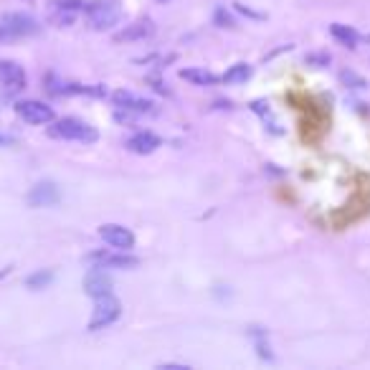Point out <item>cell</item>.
<instances>
[{
  "label": "cell",
  "mask_w": 370,
  "mask_h": 370,
  "mask_svg": "<svg viewBox=\"0 0 370 370\" xmlns=\"http://www.w3.org/2000/svg\"><path fill=\"white\" fill-rule=\"evenodd\" d=\"M49 135L56 137V140H74V143H97V137L99 132L94 130L92 125H86L82 119H74V117H64L59 122H53L49 127Z\"/></svg>",
  "instance_id": "1"
},
{
  "label": "cell",
  "mask_w": 370,
  "mask_h": 370,
  "mask_svg": "<svg viewBox=\"0 0 370 370\" xmlns=\"http://www.w3.org/2000/svg\"><path fill=\"white\" fill-rule=\"evenodd\" d=\"M86 21L94 31H110L122 21V8L117 0H94L86 5Z\"/></svg>",
  "instance_id": "2"
},
{
  "label": "cell",
  "mask_w": 370,
  "mask_h": 370,
  "mask_svg": "<svg viewBox=\"0 0 370 370\" xmlns=\"http://www.w3.org/2000/svg\"><path fill=\"white\" fill-rule=\"evenodd\" d=\"M38 31H41V25L36 23L31 16H25V13H5V16L0 18V41L36 36Z\"/></svg>",
  "instance_id": "3"
},
{
  "label": "cell",
  "mask_w": 370,
  "mask_h": 370,
  "mask_svg": "<svg viewBox=\"0 0 370 370\" xmlns=\"http://www.w3.org/2000/svg\"><path fill=\"white\" fill-rule=\"evenodd\" d=\"M119 314H122V304H119L117 297H112V292H110V295L97 297V302H94V312H92V322H89V330L110 328Z\"/></svg>",
  "instance_id": "4"
},
{
  "label": "cell",
  "mask_w": 370,
  "mask_h": 370,
  "mask_svg": "<svg viewBox=\"0 0 370 370\" xmlns=\"http://www.w3.org/2000/svg\"><path fill=\"white\" fill-rule=\"evenodd\" d=\"M16 114L23 119V122H28V125H51V122H53V110L46 107L43 101H36V99L18 101Z\"/></svg>",
  "instance_id": "5"
},
{
  "label": "cell",
  "mask_w": 370,
  "mask_h": 370,
  "mask_svg": "<svg viewBox=\"0 0 370 370\" xmlns=\"http://www.w3.org/2000/svg\"><path fill=\"white\" fill-rule=\"evenodd\" d=\"M0 89L13 97L25 89V71L16 61H0Z\"/></svg>",
  "instance_id": "6"
},
{
  "label": "cell",
  "mask_w": 370,
  "mask_h": 370,
  "mask_svg": "<svg viewBox=\"0 0 370 370\" xmlns=\"http://www.w3.org/2000/svg\"><path fill=\"white\" fill-rule=\"evenodd\" d=\"M82 5H84L82 0H53L49 10V21L53 25H59V28H66L79 18Z\"/></svg>",
  "instance_id": "7"
},
{
  "label": "cell",
  "mask_w": 370,
  "mask_h": 370,
  "mask_svg": "<svg viewBox=\"0 0 370 370\" xmlns=\"http://www.w3.org/2000/svg\"><path fill=\"white\" fill-rule=\"evenodd\" d=\"M86 261H89V264H97V267H101V269H112V267H117V269H135V267H140V259H137V256L112 254V251L86 254Z\"/></svg>",
  "instance_id": "8"
},
{
  "label": "cell",
  "mask_w": 370,
  "mask_h": 370,
  "mask_svg": "<svg viewBox=\"0 0 370 370\" xmlns=\"http://www.w3.org/2000/svg\"><path fill=\"white\" fill-rule=\"evenodd\" d=\"M99 236L104 238V244H110L112 249H122V251H127V249L135 246V236H132V231L125 226H119V223H104V226L99 228Z\"/></svg>",
  "instance_id": "9"
},
{
  "label": "cell",
  "mask_w": 370,
  "mask_h": 370,
  "mask_svg": "<svg viewBox=\"0 0 370 370\" xmlns=\"http://www.w3.org/2000/svg\"><path fill=\"white\" fill-rule=\"evenodd\" d=\"M61 201V193L56 183H38L36 188H31V193H28V206H34V208H46V206H53V203Z\"/></svg>",
  "instance_id": "10"
},
{
  "label": "cell",
  "mask_w": 370,
  "mask_h": 370,
  "mask_svg": "<svg viewBox=\"0 0 370 370\" xmlns=\"http://www.w3.org/2000/svg\"><path fill=\"white\" fill-rule=\"evenodd\" d=\"M84 292L89 297H101V295H110L112 292V277L101 267H94L89 274L84 277Z\"/></svg>",
  "instance_id": "11"
},
{
  "label": "cell",
  "mask_w": 370,
  "mask_h": 370,
  "mask_svg": "<svg viewBox=\"0 0 370 370\" xmlns=\"http://www.w3.org/2000/svg\"><path fill=\"white\" fill-rule=\"evenodd\" d=\"M155 34V25H152L150 18H140L135 23L125 25V31H119L114 36V41H145V38H150Z\"/></svg>",
  "instance_id": "12"
},
{
  "label": "cell",
  "mask_w": 370,
  "mask_h": 370,
  "mask_svg": "<svg viewBox=\"0 0 370 370\" xmlns=\"http://www.w3.org/2000/svg\"><path fill=\"white\" fill-rule=\"evenodd\" d=\"M112 101L117 104L119 110L135 112V114H145V112L155 110V104H152V101L140 99V97H135V94H130V92H114L112 94Z\"/></svg>",
  "instance_id": "13"
},
{
  "label": "cell",
  "mask_w": 370,
  "mask_h": 370,
  "mask_svg": "<svg viewBox=\"0 0 370 370\" xmlns=\"http://www.w3.org/2000/svg\"><path fill=\"white\" fill-rule=\"evenodd\" d=\"M160 145L162 140L158 135H152V132H137L135 137L127 140V150L135 152V155H150V152H155Z\"/></svg>",
  "instance_id": "14"
},
{
  "label": "cell",
  "mask_w": 370,
  "mask_h": 370,
  "mask_svg": "<svg viewBox=\"0 0 370 370\" xmlns=\"http://www.w3.org/2000/svg\"><path fill=\"white\" fill-rule=\"evenodd\" d=\"M180 79L190 82V84H198V86H210L219 82V76L206 71V69H180Z\"/></svg>",
  "instance_id": "15"
},
{
  "label": "cell",
  "mask_w": 370,
  "mask_h": 370,
  "mask_svg": "<svg viewBox=\"0 0 370 370\" xmlns=\"http://www.w3.org/2000/svg\"><path fill=\"white\" fill-rule=\"evenodd\" d=\"M330 34L335 36L343 46H347V49H355V43H358V34H355L353 28H347V25H343V23L330 25Z\"/></svg>",
  "instance_id": "16"
},
{
  "label": "cell",
  "mask_w": 370,
  "mask_h": 370,
  "mask_svg": "<svg viewBox=\"0 0 370 370\" xmlns=\"http://www.w3.org/2000/svg\"><path fill=\"white\" fill-rule=\"evenodd\" d=\"M249 76H251V66H249V64H236V66H231L226 71L223 82H226V84H236V82H246Z\"/></svg>",
  "instance_id": "17"
},
{
  "label": "cell",
  "mask_w": 370,
  "mask_h": 370,
  "mask_svg": "<svg viewBox=\"0 0 370 370\" xmlns=\"http://www.w3.org/2000/svg\"><path fill=\"white\" fill-rule=\"evenodd\" d=\"M51 279H53V271H36V274L25 279V286L28 289H43V286L51 284Z\"/></svg>",
  "instance_id": "18"
},
{
  "label": "cell",
  "mask_w": 370,
  "mask_h": 370,
  "mask_svg": "<svg viewBox=\"0 0 370 370\" xmlns=\"http://www.w3.org/2000/svg\"><path fill=\"white\" fill-rule=\"evenodd\" d=\"M216 23H219L221 25V28H234V18H231V16H228V13H226V10H223V8H221V10H216Z\"/></svg>",
  "instance_id": "19"
},
{
  "label": "cell",
  "mask_w": 370,
  "mask_h": 370,
  "mask_svg": "<svg viewBox=\"0 0 370 370\" xmlns=\"http://www.w3.org/2000/svg\"><path fill=\"white\" fill-rule=\"evenodd\" d=\"M343 82H345V84H353L355 89H362V86H365V82H362L360 76H355L353 71H343Z\"/></svg>",
  "instance_id": "20"
}]
</instances>
